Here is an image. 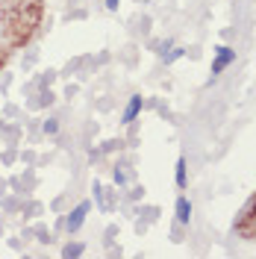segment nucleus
<instances>
[{
	"label": "nucleus",
	"mask_w": 256,
	"mask_h": 259,
	"mask_svg": "<svg viewBox=\"0 0 256 259\" xmlns=\"http://www.w3.org/2000/svg\"><path fill=\"white\" fill-rule=\"evenodd\" d=\"M86 212H89V203H80L77 209L71 212V218H68V233H77L80 224L86 221Z\"/></svg>",
	"instance_id": "423d86ee"
},
{
	"label": "nucleus",
	"mask_w": 256,
	"mask_h": 259,
	"mask_svg": "<svg viewBox=\"0 0 256 259\" xmlns=\"http://www.w3.org/2000/svg\"><path fill=\"white\" fill-rule=\"evenodd\" d=\"M82 247L80 244H74V247H71V244H68V247H65V256H71V253H80Z\"/></svg>",
	"instance_id": "9d476101"
},
{
	"label": "nucleus",
	"mask_w": 256,
	"mask_h": 259,
	"mask_svg": "<svg viewBox=\"0 0 256 259\" xmlns=\"http://www.w3.org/2000/svg\"><path fill=\"white\" fill-rule=\"evenodd\" d=\"M45 133H48V136H56V133H59V121H56V118L45 121Z\"/></svg>",
	"instance_id": "0eeeda50"
},
{
	"label": "nucleus",
	"mask_w": 256,
	"mask_h": 259,
	"mask_svg": "<svg viewBox=\"0 0 256 259\" xmlns=\"http://www.w3.org/2000/svg\"><path fill=\"white\" fill-rule=\"evenodd\" d=\"M9 53H12V48H6V45H0V71H3V65L9 62Z\"/></svg>",
	"instance_id": "6e6552de"
},
{
	"label": "nucleus",
	"mask_w": 256,
	"mask_h": 259,
	"mask_svg": "<svg viewBox=\"0 0 256 259\" xmlns=\"http://www.w3.org/2000/svg\"><path fill=\"white\" fill-rule=\"evenodd\" d=\"M142 106H144L142 95H133V97H130L127 109H124V115H121V124H133V121L139 118V112H142Z\"/></svg>",
	"instance_id": "20e7f679"
},
{
	"label": "nucleus",
	"mask_w": 256,
	"mask_h": 259,
	"mask_svg": "<svg viewBox=\"0 0 256 259\" xmlns=\"http://www.w3.org/2000/svg\"><path fill=\"white\" fill-rule=\"evenodd\" d=\"M174 183H177V189H180V192L189 186V165H186V156H180L177 165H174Z\"/></svg>",
	"instance_id": "39448f33"
},
{
	"label": "nucleus",
	"mask_w": 256,
	"mask_h": 259,
	"mask_svg": "<svg viewBox=\"0 0 256 259\" xmlns=\"http://www.w3.org/2000/svg\"><path fill=\"white\" fill-rule=\"evenodd\" d=\"M183 53H186V50H183V48H174V50H171V53H168V56H165V62H177V59H180Z\"/></svg>",
	"instance_id": "1a4fd4ad"
},
{
	"label": "nucleus",
	"mask_w": 256,
	"mask_h": 259,
	"mask_svg": "<svg viewBox=\"0 0 256 259\" xmlns=\"http://www.w3.org/2000/svg\"><path fill=\"white\" fill-rule=\"evenodd\" d=\"M174 218H177V224H189V221H192V200H189L186 194H180V197H177Z\"/></svg>",
	"instance_id": "7ed1b4c3"
},
{
	"label": "nucleus",
	"mask_w": 256,
	"mask_h": 259,
	"mask_svg": "<svg viewBox=\"0 0 256 259\" xmlns=\"http://www.w3.org/2000/svg\"><path fill=\"white\" fill-rule=\"evenodd\" d=\"M233 62H236V50L230 48V45H218V48H215V59H212V71H209V74H212V77H221Z\"/></svg>",
	"instance_id": "f03ea898"
},
{
	"label": "nucleus",
	"mask_w": 256,
	"mask_h": 259,
	"mask_svg": "<svg viewBox=\"0 0 256 259\" xmlns=\"http://www.w3.org/2000/svg\"><path fill=\"white\" fill-rule=\"evenodd\" d=\"M118 6H121V0H106V9H109V12H115Z\"/></svg>",
	"instance_id": "9b49d317"
},
{
	"label": "nucleus",
	"mask_w": 256,
	"mask_h": 259,
	"mask_svg": "<svg viewBox=\"0 0 256 259\" xmlns=\"http://www.w3.org/2000/svg\"><path fill=\"white\" fill-rule=\"evenodd\" d=\"M45 21V0H0V35L6 48H27Z\"/></svg>",
	"instance_id": "f257e3e1"
}]
</instances>
